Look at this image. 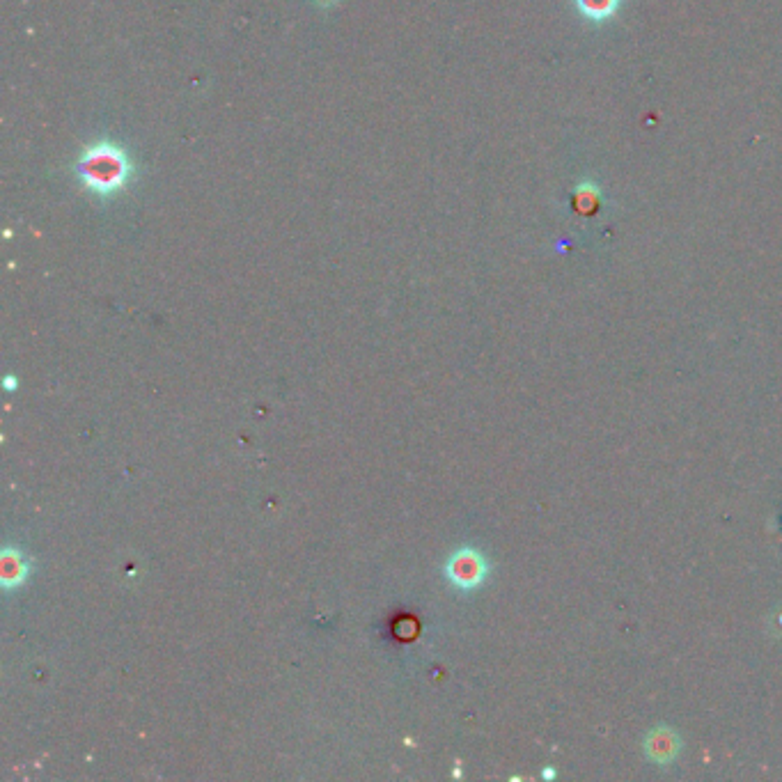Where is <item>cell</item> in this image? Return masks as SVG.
<instances>
[{"mask_svg": "<svg viewBox=\"0 0 782 782\" xmlns=\"http://www.w3.org/2000/svg\"><path fill=\"white\" fill-rule=\"evenodd\" d=\"M679 750V739L677 734L668 730V727H661V730H656L649 734V741H647V755L649 760L659 762V764H668L675 760Z\"/></svg>", "mask_w": 782, "mask_h": 782, "instance_id": "cell-3", "label": "cell"}, {"mask_svg": "<svg viewBox=\"0 0 782 782\" xmlns=\"http://www.w3.org/2000/svg\"><path fill=\"white\" fill-rule=\"evenodd\" d=\"M450 583L459 590H475L484 583L489 574V562L480 551L475 549H459L452 555L448 567H445Z\"/></svg>", "mask_w": 782, "mask_h": 782, "instance_id": "cell-2", "label": "cell"}, {"mask_svg": "<svg viewBox=\"0 0 782 782\" xmlns=\"http://www.w3.org/2000/svg\"><path fill=\"white\" fill-rule=\"evenodd\" d=\"M76 172L83 186L97 195H115L129 184L134 175V163L129 154L115 143H97L83 152L76 163Z\"/></svg>", "mask_w": 782, "mask_h": 782, "instance_id": "cell-1", "label": "cell"}, {"mask_svg": "<svg viewBox=\"0 0 782 782\" xmlns=\"http://www.w3.org/2000/svg\"><path fill=\"white\" fill-rule=\"evenodd\" d=\"M3 567H5V588L10 585H19L26 581L28 576V562L21 560V555L17 551H5L3 553Z\"/></svg>", "mask_w": 782, "mask_h": 782, "instance_id": "cell-5", "label": "cell"}, {"mask_svg": "<svg viewBox=\"0 0 782 782\" xmlns=\"http://www.w3.org/2000/svg\"><path fill=\"white\" fill-rule=\"evenodd\" d=\"M5 388H7V390H14V388H17V381H14V377H7V379H5Z\"/></svg>", "mask_w": 782, "mask_h": 782, "instance_id": "cell-6", "label": "cell"}, {"mask_svg": "<svg viewBox=\"0 0 782 782\" xmlns=\"http://www.w3.org/2000/svg\"><path fill=\"white\" fill-rule=\"evenodd\" d=\"M576 12L581 14L585 21L592 23H604L613 19L617 10H620L622 0H574Z\"/></svg>", "mask_w": 782, "mask_h": 782, "instance_id": "cell-4", "label": "cell"}]
</instances>
